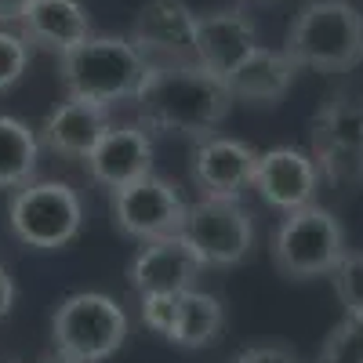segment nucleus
<instances>
[{
    "mask_svg": "<svg viewBox=\"0 0 363 363\" xmlns=\"http://www.w3.org/2000/svg\"><path fill=\"white\" fill-rule=\"evenodd\" d=\"M182 240L193 247L200 265L229 269L247 258V251L255 244V222L240 200L200 196L193 207H186Z\"/></svg>",
    "mask_w": 363,
    "mask_h": 363,
    "instance_id": "nucleus-8",
    "label": "nucleus"
},
{
    "mask_svg": "<svg viewBox=\"0 0 363 363\" xmlns=\"http://www.w3.org/2000/svg\"><path fill=\"white\" fill-rule=\"evenodd\" d=\"M145 55L124 37L91 33L73 51L58 55V77H62L66 99H84L106 109L116 102H135L145 84Z\"/></svg>",
    "mask_w": 363,
    "mask_h": 363,
    "instance_id": "nucleus-2",
    "label": "nucleus"
},
{
    "mask_svg": "<svg viewBox=\"0 0 363 363\" xmlns=\"http://www.w3.org/2000/svg\"><path fill=\"white\" fill-rule=\"evenodd\" d=\"M316 363H363V320L345 316L327 335Z\"/></svg>",
    "mask_w": 363,
    "mask_h": 363,
    "instance_id": "nucleus-21",
    "label": "nucleus"
},
{
    "mask_svg": "<svg viewBox=\"0 0 363 363\" xmlns=\"http://www.w3.org/2000/svg\"><path fill=\"white\" fill-rule=\"evenodd\" d=\"M138 113L145 124L178 135H211L233 109V95L222 77L196 62L149 66L138 91Z\"/></svg>",
    "mask_w": 363,
    "mask_h": 363,
    "instance_id": "nucleus-1",
    "label": "nucleus"
},
{
    "mask_svg": "<svg viewBox=\"0 0 363 363\" xmlns=\"http://www.w3.org/2000/svg\"><path fill=\"white\" fill-rule=\"evenodd\" d=\"M8 225L18 244L33 251L69 247L80 236L84 207L66 182H29L8 203Z\"/></svg>",
    "mask_w": 363,
    "mask_h": 363,
    "instance_id": "nucleus-5",
    "label": "nucleus"
},
{
    "mask_svg": "<svg viewBox=\"0 0 363 363\" xmlns=\"http://www.w3.org/2000/svg\"><path fill=\"white\" fill-rule=\"evenodd\" d=\"M109 109L84 102V99H66L62 106H55L44 120V145L55 149L58 157H73V160H87V153L99 145V138L109 131Z\"/></svg>",
    "mask_w": 363,
    "mask_h": 363,
    "instance_id": "nucleus-17",
    "label": "nucleus"
},
{
    "mask_svg": "<svg viewBox=\"0 0 363 363\" xmlns=\"http://www.w3.org/2000/svg\"><path fill=\"white\" fill-rule=\"evenodd\" d=\"M298 66L284 51H272V48H258L251 51L244 62H240L229 77H225V87L233 102H262V106H277L287 91H291V80H294Z\"/></svg>",
    "mask_w": 363,
    "mask_h": 363,
    "instance_id": "nucleus-18",
    "label": "nucleus"
},
{
    "mask_svg": "<svg viewBox=\"0 0 363 363\" xmlns=\"http://www.w3.org/2000/svg\"><path fill=\"white\" fill-rule=\"evenodd\" d=\"M174 316H178V294H142V320L149 330L167 338Z\"/></svg>",
    "mask_w": 363,
    "mask_h": 363,
    "instance_id": "nucleus-24",
    "label": "nucleus"
},
{
    "mask_svg": "<svg viewBox=\"0 0 363 363\" xmlns=\"http://www.w3.org/2000/svg\"><path fill=\"white\" fill-rule=\"evenodd\" d=\"M233 363H298V356L284 345H251L244 349Z\"/></svg>",
    "mask_w": 363,
    "mask_h": 363,
    "instance_id": "nucleus-25",
    "label": "nucleus"
},
{
    "mask_svg": "<svg viewBox=\"0 0 363 363\" xmlns=\"http://www.w3.org/2000/svg\"><path fill=\"white\" fill-rule=\"evenodd\" d=\"M29 4H33V0H0V29L11 26V22H22Z\"/></svg>",
    "mask_w": 363,
    "mask_h": 363,
    "instance_id": "nucleus-26",
    "label": "nucleus"
},
{
    "mask_svg": "<svg viewBox=\"0 0 363 363\" xmlns=\"http://www.w3.org/2000/svg\"><path fill=\"white\" fill-rule=\"evenodd\" d=\"M284 55L298 69L320 73H349L363 62V15L349 0H309L301 4Z\"/></svg>",
    "mask_w": 363,
    "mask_h": 363,
    "instance_id": "nucleus-3",
    "label": "nucleus"
},
{
    "mask_svg": "<svg viewBox=\"0 0 363 363\" xmlns=\"http://www.w3.org/2000/svg\"><path fill=\"white\" fill-rule=\"evenodd\" d=\"M40 142L29 124L15 116H0V189H22L37 174Z\"/></svg>",
    "mask_w": 363,
    "mask_h": 363,
    "instance_id": "nucleus-20",
    "label": "nucleus"
},
{
    "mask_svg": "<svg viewBox=\"0 0 363 363\" xmlns=\"http://www.w3.org/2000/svg\"><path fill=\"white\" fill-rule=\"evenodd\" d=\"M222 323H225L222 301L215 294L193 287L186 294H178V316H174L167 342H174L178 349H203L218 338Z\"/></svg>",
    "mask_w": 363,
    "mask_h": 363,
    "instance_id": "nucleus-19",
    "label": "nucleus"
},
{
    "mask_svg": "<svg viewBox=\"0 0 363 363\" xmlns=\"http://www.w3.org/2000/svg\"><path fill=\"white\" fill-rule=\"evenodd\" d=\"M128 338V316L109 294L77 291L51 316V342L62 359L102 363Z\"/></svg>",
    "mask_w": 363,
    "mask_h": 363,
    "instance_id": "nucleus-4",
    "label": "nucleus"
},
{
    "mask_svg": "<svg viewBox=\"0 0 363 363\" xmlns=\"http://www.w3.org/2000/svg\"><path fill=\"white\" fill-rule=\"evenodd\" d=\"M87 174L99 182L106 189H124L131 182L153 174V142L149 135L135 124H124V128H109L99 145L87 153Z\"/></svg>",
    "mask_w": 363,
    "mask_h": 363,
    "instance_id": "nucleus-14",
    "label": "nucleus"
},
{
    "mask_svg": "<svg viewBox=\"0 0 363 363\" xmlns=\"http://www.w3.org/2000/svg\"><path fill=\"white\" fill-rule=\"evenodd\" d=\"M316 186H320V171L313 157L298 153L291 145H277L269 153H262L251 174V189H258V196L269 207L284 211V215L309 207L316 196Z\"/></svg>",
    "mask_w": 363,
    "mask_h": 363,
    "instance_id": "nucleus-11",
    "label": "nucleus"
},
{
    "mask_svg": "<svg viewBox=\"0 0 363 363\" xmlns=\"http://www.w3.org/2000/svg\"><path fill=\"white\" fill-rule=\"evenodd\" d=\"M29 62V44L22 40V33L0 29V91H8L22 80Z\"/></svg>",
    "mask_w": 363,
    "mask_h": 363,
    "instance_id": "nucleus-23",
    "label": "nucleus"
},
{
    "mask_svg": "<svg viewBox=\"0 0 363 363\" xmlns=\"http://www.w3.org/2000/svg\"><path fill=\"white\" fill-rule=\"evenodd\" d=\"M330 277H335V291L345 306V316L363 320V251H345Z\"/></svg>",
    "mask_w": 363,
    "mask_h": 363,
    "instance_id": "nucleus-22",
    "label": "nucleus"
},
{
    "mask_svg": "<svg viewBox=\"0 0 363 363\" xmlns=\"http://www.w3.org/2000/svg\"><path fill=\"white\" fill-rule=\"evenodd\" d=\"M48 363H73V359H62V356H55V359H48Z\"/></svg>",
    "mask_w": 363,
    "mask_h": 363,
    "instance_id": "nucleus-28",
    "label": "nucleus"
},
{
    "mask_svg": "<svg viewBox=\"0 0 363 363\" xmlns=\"http://www.w3.org/2000/svg\"><path fill=\"white\" fill-rule=\"evenodd\" d=\"M11 306H15V284H11V277H8V269L0 265V320L11 313Z\"/></svg>",
    "mask_w": 363,
    "mask_h": 363,
    "instance_id": "nucleus-27",
    "label": "nucleus"
},
{
    "mask_svg": "<svg viewBox=\"0 0 363 363\" xmlns=\"http://www.w3.org/2000/svg\"><path fill=\"white\" fill-rule=\"evenodd\" d=\"M313 164L342 189L363 186V95L338 91L316 113L313 124Z\"/></svg>",
    "mask_w": 363,
    "mask_h": 363,
    "instance_id": "nucleus-7",
    "label": "nucleus"
},
{
    "mask_svg": "<svg viewBox=\"0 0 363 363\" xmlns=\"http://www.w3.org/2000/svg\"><path fill=\"white\" fill-rule=\"evenodd\" d=\"M131 44L142 55H164L174 62H193L196 11L186 0H149L131 26Z\"/></svg>",
    "mask_w": 363,
    "mask_h": 363,
    "instance_id": "nucleus-13",
    "label": "nucleus"
},
{
    "mask_svg": "<svg viewBox=\"0 0 363 363\" xmlns=\"http://www.w3.org/2000/svg\"><path fill=\"white\" fill-rule=\"evenodd\" d=\"M200 269H203L200 258L182 240V233L160 236V240H149L135 255L131 287L138 294H186V291H193Z\"/></svg>",
    "mask_w": 363,
    "mask_h": 363,
    "instance_id": "nucleus-12",
    "label": "nucleus"
},
{
    "mask_svg": "<svg viewBox=\"0 0 363 363\" xmlns=\"http://www.w3.org/2000/svg\"><path fill=\"white\" fill-rule=\"evenodd\" d=\"M258 33L255 22L247 18L244 8H218L196 15V44H193V62L203 66L215 77H229L251 51H258Z\"/></svg>",
    "mask_w": 363,
    "mask_h": 363,
    "instance_id": "nucleus-10",
    "label": "nucleus"
},
{
    "mask_svg": "<svg viewBox=\"0 0 363 363\" xmlns=\"http://www.w3.org/2000/svg\"><path fill=\"white\" fill-rule=\"evenodd\" d=\"M22 40L66 55L91 37V15L80 0H33L22 15Z\"/></svg>",
    "mask_w": 363,
    "mask_h": 363,
    "instance_id": "nucleus-16",
    "label": "nucleus"
},
{
    "mask_svg": "<svg viewBox=\"0 0 363 363\" xmlns=\"http://www.w3.org/2000/svg\"><path fill=\"white\" fill-rule=\"evenodd\" d=\"M113 222L124 236L149 244V240L182 233L186 203H182V196L174 193L171 182H164L157 174H145V178L113 193Z\"/></svg>",
    "mask_w": 363,
    "mask_h": 363,
    "instance_id": "nucleus-9",
    "label": "nucleus"
},
{
    "mask_svg": "<svg viewBox=\"0 0 363 363\" xmlns=\"http://www.w3.org/2000/svg\"><path fill=\"white\" fill-rule=\"evenodd\" d=\"M258 153L247 142L236 138H203L193 157V174L200 182L203 196L240 200V189L251 186Z\"/></svg>",
    "mask_w": 363,
    "mask_h": 363,
    "instance_id": "nucleus-15",
    "label": "nucleus"
},
{
    "mask_svg": "<svg viewBox=\"0 0 363 363\" xmlns=\"http://www.w3.org/2000/svg\"><path fill=\"white\" fill-rule=\"evenodd\" d=\"M342 255H345L342 225L330 211H323L316 203L291 211L280 222L277 236H272V262L291 280L330 277L335 265L342 262Z\"/></svg>",
    "mask_w": 363,
    "mask_h": 363,
    "instance_id": "nucleus-6",
    "label": "nucleus"
}]
</instances>
